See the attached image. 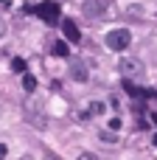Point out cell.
<instances>
[{"instance_id":"cell-1","label":"cell","mask_w":157,"mask_h":160,"mask_svg":"<svg viewBox=\"0 0 157 160\" xmlns=\"http://www.w3.org/2000/svg\"><path fill=\"white\" fill-rule=\"evenodd\" d=\"M104 42H107L110 51H126L129 42H132V34H129L126 28H115V31H110V34L104 37Z\"/></svg>"},{"instance_id":"cell-2","label":"cell","mask_w":157,"mask_h":160,"mask_svg":"<svg viewBox=\"0 0 157 160\" xmlns=\"http://www.w3.org/2000/svg\"><path fill=\"white\" fill-rule=\"evenodd\" d=\"M34 11H37L48 25H56V22H59V6H56L53 0H48V3H42V6H37Z\"/></svg>"},{"instance_id":"cell-3","label":"cell","mask_w":157,"mask_h":160,"mask_svg":"<svg viewBox=\"0 0 157 160\" xmlns=\"http://www.w3.org/2000/svg\"><path fill=\"white\" fill-rule=\"evenodd\" d=\"M104 11H107V0H87V3H84V14H87L90 20H101Z\"/></svg>"},{"instance_id":"cell-4","label":"cell","mask_w":157,"mask_h":160,"mask_svg":"<svg viewBox=\"0 0 157 160\" xmlns=\"http://www.w3.org/2000/svg\"><path fill=\"white\" fill-rule=\"evenodd\" d=\"M121 70H124V76H135V79L143 76V65H140L138 59H124V62H121Z\"/></svg>"},{"instance_id":"cell-5","label":"cell","mask_w":157,"mask_h":160,"mask_svg":"<svg viewBox=\"0 0 157 160\" xmlns=\"http://www.w3.org/2000/svg\"><path fill=\"white\" fill-rule=\"evenodd\" d=\"M62 31H65L67 42H79V37H81V34H79V25H76L73 20H65V22H62Z\"/></svg>"},{"instance_id":"cell-6","label":"cell","mask_w":157,"mask_h":160,"mask_svg":"<svg viewBox=\"0 0 157 160\" xmlns=\"http://www.w3.org/2000/svg\"><path fill=\"white\" fill-rule=\"evenodd\" d=\"M70 76H73L76 82H87V65H84V62H73V65H70Z\"/></svg>"},{"instance_id":"cell-7","label":"cell","mask_w":157,"mask_h":160,"mask_svg":"<svg viewBox=\"0 0 157 160\" xmlns=\"http://www.w3.org/2000/svg\"><path fill=\"white\" fill-rule=\"evenodd\" d=\"M87 112H90L93 118H98V115H104V112H107V104H104V101H90Z\"/></svg>"},{"instance_id":"cell-8","label":"cell","mask_w":157,"mask_h":160,"mask_svg":"<svg viewBox=\"0 0 157 160\" xmlns=\"http://www.w3.org/2000/svg\"><path fill=\"white\" fill-rule=\"evenodd\" d=\"M22 90H25V93H34V90H37V79H34L31 73H22Z\"/></svg>"},{"instance_id":"cell-9","label":"cell","mask_w":157,"mask_h":160,"mask_svg":"<svg viewBox=\"0 0 157 160\" xmlns=\"http://www.w3.org/2000/svg\"><path fill=\"white\" fill-rule=\"evenodd\" d=\"M124 90H126L129 96H135V98H140V96H146V90H140V87H135V84H132L129 79L124 82Z\"/></svg>"},{"instance_id":"cell-10","label":"cell","mask_w":157,"mask_h":160,"mask_svg":"<svg viewBox=\"0 0 157 160\" xmlns=\"http://www.w3.org/2000/svg\"><path fill=\"white\" fill-rule=\"evenodd\" d=\"M53 56H67V45L65 42H56L53 45Z\"/></svg>"},{"instance_id":"cell-11","label":"cell","mask_w":157,"mask_h":160,"mask_svg":"<svg viewBox=\"0 0 157 160\" xmlns=\"http://www.w3.org/2000/svg\"><path fill=\"white\" fill-rule=\"evenodd\" d=\"M11 70L14 73H25V62L22 59H11Z\"/></svg>"},{"instance_id":"cell-12","label":"cell","mask_w":157,"mask_h":160,"mask_svg":"<svg viewBox=\"0 0 157 160\" xmlns=\"http://www.w3.org/2000/svg\"><path fill=\"white\" fill-rule=\"evenodd\" d=\"M79 160H98V158H96V155H90V152H81V155H79Z\"/></svg>"},{"instance_id":"cell-13","label":"cell","mask_w":157,"mask_h":160,"mask_svg":"<svg viewBox=\"0 0 157 160\" xmlns=\"http://www.w3.org/2000/svg\"><path fill=\"white\" fill-rule=\"evenodd\" d=\"M110 129H121V118H112L110 121Z\"/></svg>"},{"instance_id":"cell-14","label":"cell","mask_w":157,"mask_h":160,"mask_svg":"<svg viewBox=\"0 0 157 160\" xmlns=\"http://www.w3.org/2000/svg\"><path fill=\"white\" fill-rule=\"evenodd\" d=\"M0 37H6V20L0 17Z\"/></svg>"},{"instance_id":"cell-15","label":"cell","mask_w":157,"mask_h":160,"mask_svg":"<svg viewBox=\"0 0 157 160\" xmlns=\"http://www.w3.org/2000/svg\"><path fill=\"white\" fill-rule=\"evenodd\" d=\"M6 155H8V149H6V146L0 143V160H6Z\"/></svg>"},{"instance_id":"cell-16","label":"cell","mask_w":157,"mask_h":160,"mask_svg":"<svg viewBox=\"0 0 157 160\" xmlns=\"http://www.w3.org/2000/svg\"><path fill=\"white\" fill-rule=\"evenodd\" d=\"M42 160H59V158H56V155H45Z\"/></svg>"},{"instance_id":"cell-17","label":"cell","mask_w":157,"mask_h":160,"mask_svg":"<svg viewBox=\"0 0 157 160\" xmlns=\"http://www.w3.org/2000/svg\"><path fill=\"white\" fill-rule=\"evenodd\" d=\"M155 146H157V132H155Z\"/></svg>"},{"instance_id":"cell-18","label":"cell","mask_w":157,"mask_h":160,"mask_svg":"<svg viewBox=\"0 0 157 160\" xmlns=\"http://www.w3.org/2000/svg\"><path fill=\"white\" fill-rule=\"evenodd\" d=\"M0 3H3V6H6V3H8V0H0Z\"/></svg>"}]
</instances>
